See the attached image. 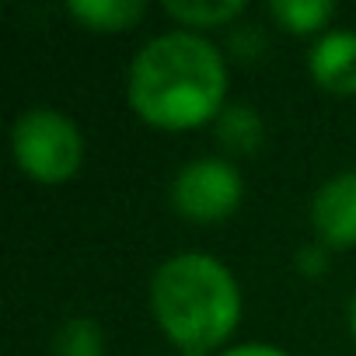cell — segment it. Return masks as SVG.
Returning a JSON list of instances; mask_svg holds the SVG:
<instances>
[{"label": "cell", "mask_w": 356, "mask_h": 356, "mask_svg": "<svg viewBox=\"0 0 356 356\" xmlns=\"http://www.w3.org/2000/svg\"><path fill=\"white\" fill-rule=\"evenodd\" d=\"M126 95L140 119L164 129L210 122L227 95L224 53L189 29L154 35L129 63Z\"/></svg>", "instance_id": "cell-1"}, {"label": "cell", "mask_w": 356, "mask_h": 356, "mask_svg": "<svg viewBox=\"0 0 356 356\" xmlns=\"http://www.w3.org/2000/svg\"><path fill=\"white\" fill-rule=\"evenodd\" d=\"M11 150L18 168L35 182H67L84 161V133L67 112L32 105L11 126Z\"/></svg>", "instance_id": "cell-3"}, {"label": "cell", "mask_w": 356, "mask_h": 356, "mask_svg": "<svg viewBox=\"0 0 356 356\" xmlns=\"http://www.w3.org/2000/svg\"><path fill=\"white\" fill-rule=\"evenodd\" d=\"M269 15L283 29L304 35V32L325 29L335 18V4L332 0H269Z\"/></svg>", "instance_id": "cell-10"}, {"label": "cell", "mask_w": 356, "mask_h": 356, "mask_svg": "<svg viewBox=\"0 0 356 356\" xmlns=\"http://www.w3.org/2000/svg\"><path fill=\"white\" fill-rule=\"evenodd\" d=\"M213 126H217V140L231 154H255L262 147V136H266V126H262L259 108L255 105H245V102L224 105L220 115L213 119Z\"/></svg>", "instance_id": "cell-7"}, {"label": "cell", "mask_w": 356, "mask_h": 356, "mask_svg": "<svg viewBox=\"0 0 356 356\" xmlns=\"http://www.w3.org/2000/svg\"><path fill=\"white\" fill-rule=\"evenodd\" d=\"M67 11L95 32H126L147 11L143 0H70Z\"/></svg>", "instance_id": "cell-8"}, {"label": "cell", "mask_w": 356, "mask_h": 356, "mask_svg": "<svg viewBox=\"0 0 356 356\" xmlns=\"http://www.w3.org/2000/svg\"><path fill=\"white\" fill-rule=\"evenodd\" d=\"M164 11L189 29H213L245 15V0H164Z\"/></svg>", "instance_id": "cell-9"}, {"label": "cell", "mask_w": 356, "mask_h": 356, "mask_svg": "<svg viewBox=\"0 0 356 356\" xmlns=\"http://www.w3.org/2000/svg\"><path fill=\"white\" fill-rule=\"evenodd\" d=\"M311 224L325 248L356 245V168L332 175L311 200Z\"/></svg>", "instance_id": "cell-5"}, {"label": "cell", "mask_w": 356, "mask_h": 356, "mask_svg": "<svg viewBox=\"0 0 356 356\" xmlns=\"http://www.w3.org/2000/svg\"><path fill=\"white\" fill-rule=\"evenodd\" d=\"M220 356H290V353H283L280 346H269V342H241V346L224 349Z\"/></svg>", "instance_id": "cell-13"}, {"label": "cell", "mask_w": 356, "mask_h": 356, "mask_svg": "<svg viewBox=\"0 0 356 356\" xmlns=\"http://www.w3.org/2000/svg\"><path fill=\"white\" fill-rule=\"evenodd\" d=\"M349 328H353V335H356V293H353V300H349Z\"/></svg>", "instance_id": "cell-14"}, {"label": "cell", "mask_w": 356, "mask_h": 356, "mask_svg": "<svg viewBox=\"0 0 356 356\" xmlns=\"http://www.w3.org/2000/svg\"><path fill=\"white\" fill-rule=\"evenodd\" d=\"M168 196L186 220L217 224L238 210L245 196V178L227 157H196L175 171Z\"/></svg>", "instance_id": "cell-4"}, {"label": "cell", "mask_w": 356, "mask_h": 356, "mask_svg": "<svg viewBox=\"0 0 356 356\" xmlns=\"http://www.w3.org/2000/svg\"><path fill=\"white\" fill-rule=\"evenodd\" d=\"M56 356H105V335L91 318H70L56 339H53Z\"/></svg>", "instance_id": "cell-11"}, {"label": "cell", "mask_w": 356, "mask_h": 356, "mask_svg": "<svg viewBox=\"0 0 356 356\" xmlns=\"http://www.w3.org/2000/svg\"><path fill=\"white\" fill-rule=\"evenodd\" d=\"M150 307L161 332L178 349L203 356L234 332L241 290L220 259L207 252H178L154 269Z\"/></svg>", "instance_id": "cell-2"}, {"label": "cell", "mask_w": 356, "mask_h": 356, "mask_svg": "<svg viewBox=\"0 0 356 356\" xmlns=\"http://www.w3.org/2000/svg\"><path fill=\"white\" fill-rule=\"evenodd\" d=\"M293 266H297V273H304L307 280H314V276H321L328 269V248L325 245H304V248H297Z\"/></svg>", "instance_id": "cell-12"}, {"label": "cell", "mask_w": 356, "mask_h": 356, "mask_svg": "<svg viewBox=\"0 0 356 356\" xmlns=\"http://www.w3.org/2000/svg\"><path fill=\"white\" fill-rule=\"evenodd\" d=\"M311 77L335 95H356V32L328 29L307 53Z\"/></svg>", "instance_id": "cell-6"}]
</instances>
